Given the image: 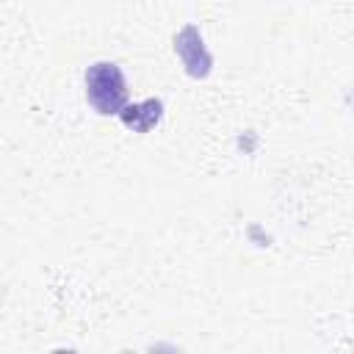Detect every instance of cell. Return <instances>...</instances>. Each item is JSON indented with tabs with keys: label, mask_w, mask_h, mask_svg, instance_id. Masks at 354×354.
Instances as JSON below:
<instances>
[{
	"label": "cell",
	"mask_w": 354,
	"mask_h": 354,
	"mask_svg": "<svg viewBox=\"0 0 354 354\" xmlns=\"http://www.w3.org/2000/svg\"><path fill=\"white\" fill-rule=\"evenodd\" d=\"M86 100L102 116L122 113L124 100H127V86H124L122 69L111 61L91 64L86 69Z\"/></svg>",
	"instance_id": "1"
},
{
	"label": "cell",
	"mask_w": 354,
	"mask_h": 354,
	"mask_svg": "<svg viewBox=\"0 0 354 354\" xmlns=\"http://www.w3.org/2000/svg\"><path fill=\"white\" fill-rule=\"evenodd\" d=\"M122 122L130 127V130H136V133H147V130H152L158 122H160V116H163V105H160V100H144V102H138V105H130V108H122Z\"/></svg>",
	"instance_id": "2"
}]
</instances>
